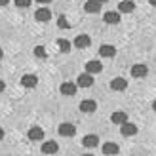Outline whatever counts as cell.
Masks as SVG:
<instances>
[{
    "instance_id": "cell-13",
    "label": "cell",
    "mask_w": 156,
    "mask_h": 156,
    "mask_svg": "<svg viewBox=\"0 0 156 156\" xmlns=\"http://www.w3.org/2000/svg\"><path fill=\"white\" fill-rule=\"evenodd\" d=\"M118 151H120V147L116 145V143H112V141H108V143L103 145V154L105 156H116Z\"/></svg>"
},
{
    "instance_id": "cell-32",
    "label": "cell",
    "mask_w": 156,
    "mask_h": 156,
    "mask_svg": "<svg viewBox=\"0 0 156 156\" xmlns=\"http://www.w3.org/2000/svg\"><path fill=\"white\" fill-rule=\"evenodd\" d=\"M152 108H154V111H156V99H154V103H152Z\"/></svg>"
},
{
    "instance_id": "cell-22",
    "label": "cell",
    "mask_w": 156,
    "mask_h": 156,
    "mask_svg": "<svg viewBox=\"0 0 156 156\" xmlns=\"http://www.w3.org/2000/svg\"><path fill=\"white\" fill-rule=\"evenodd\" d=\"M57 25H59L61 29H71V25H69V21H67L65 15H61V17L57 19Z\"/></svg>"
},
{
    "instance_id": "cell-16",
    "label": "cell",
    "mask_w": 156,
    "mask_h": 156,
    "mask_svg": "<svg viewBox=\"0 0 156 156\" xmlns=\"http://www.w3.org/2000/svg\"><path fill=\"white\" fill-rule=\"evenodd\" d=\"M103 19H105V23H108V25H118L120 23V13L118 12H105Z\"/></svg>"
},
{
    "instance_id": "cell-14",
    "label": "cell",
    "mask_w": 156,
    "mask_h": 156,
    "mask_svg": "<svg viewBox=\"0 0 156 156\" xmlns=\"http://www.w3.org/2000/svg\"><path fill=\"white\" fill-rule=\"evenodd\" d=\"M93 84V76L88 74V73H84L78 76V80H76V86H80V88H90V86Z\"/></svg>"
},
{
    "instance_id": "cell-21",
    "label": "cell",
    "mask_w": 156,
    "mask_h": 156,
    "mask_svg": "<svg viewBox=\"0 0 156 156\" xmlns=\"http://www.w3.org/2000/svg\"><path fill=\"white\" fill-rule=\"evenodd\" d=\"M57 46H59V50L63 51V53H69L71 51V42L65 40V38H61V40H57Z\"/></svg>"
},
{
    "instance_id": "cell-33",
    "label": "cell",
    "mask_w": 156,
    "mask_h": 156,
    "mask_svg": "<svg viewBox=\"0 0 156 156\" xmlns=\"http://www.w3.org/2000/svg\"><path fill=\"white\" fill-rule=\"evenodd\" d=\"M82 156H93V154H82Z\"/></svg>"
},
{
    "instance_id": "cell-8",
    "label": "cell",
    "mask_w": 156,
    "mask_h": 156,
    "mask_svg": "<svg viewBox=\"0 0 156 156\" xmlns=\"http://www.w3.org/2000/svg\"><path fill=\"white\" fill-rule=\"evenodd\" d=\"M36 84H38V78L34 74H23L21 76V86L23 88H36Z\"/></svg>"
},
{
    "instance_id": "cell-25",
    "label": "cell",
    "mask_w": 156,
    "mask_h": 156,
    "mask_svg": "<svg viewBox=\"0 0 156 156\" xmlns=\"http://www.w3.org/2000/svg\"><path fill=\"white\" fill-rule=\"evenodd\" d=\"M6 90V84H4V80H0V93H2Z\"/></svg>"
},
{
    "instance_id": "cell-20",
    "label": "cell",
    "mask_w": 156,
    "mask_h": 156,
    "mask_svg": "<svg viewBox=\"0 0 156 156\" xmlns=\"http://www.w3.org/2000/svg\"><path fill=\"white\" fill-rule=\"evenodd\" d=\"M84 10L88 12V13H97L101 10V4H97L95 0H88V2L84 4Z\"/></svg>"
},
{
    "instance_id": "cell-19",
    "label": "cell",
    "mask_w": 156,
    "mask_h": 156,
    "mask_svg": "<svg viewBox=\"0 0 156 156\" xmlns=\"http://www.w3.org/2000/svg\"><path fill=\"white\" fill-rule=\"evenodd\" d=\"M120 131H122L126 137H131V135L137 133V126H135V124H131V122H126L124 126H120Z\"/></svg>"
},
{
    "instance_id": "cell-30",
    "label": "cell",
    "mask_w": 156,
    "mask_h": 156,
    "mask_svg": "<svg viewBox=\"0 0 156 156\" xmlns=\"http://www.w3.org/2000/svg\"><path fill=\"white\" fill-rule=\"evenodd\" d=\"M97 4H105V2H108V0H95Z\"/></svg>"
},
{
    "instance_id": "cell-15",
    "label": "cell",
    "mask_w": 156,
    "mask_h": 156,
    "mask_svg": "<svg viewBox=\"0 0 156 156\" xmlns=\"http://www.w3.org/2000/svg\"><path fill=\"white\" fill-rule=\"evenodd\" d=\"M99 55L101 57H114L116 55V48H114V46H111V44H103L99 48Z\"/></svg>"
},
{
    "instance_id": "cell-23",
    "label": "cell",
    "mask_w": 156,
    "mask_h": 156,
    "mask_svg": "<svg viewBox=\"0 0 156 156\" xmlns=\"http://www.w3.org/2000/svg\"><path fill=\"white\" fill-rule=\"evenodd\" d=\"M34 55L36 57H46V48H44V46H36V48H34Z\"/></svg>"
},
{
    "instance_id": "cell-12",
    "label": "cell",
    "mask_w": 156,
    "mask_h": 156,
    "mask_svg": "<svg viewBox=\"0 0 156 156\" xmlns=\"http://www.w3.org/2000/svg\"><path fill=\"white\" fill-rule=\"evenodd\" d=\"M29 139H30V141H42V139H44V129L42 128H38V126H33V128H30L29 129Z\"/></svg>"
},
{
    "instance_id": "cell-24",
    "label": "cell",
    "mask_w": 156,
    "mask_h": 156,
    "mask_svg": "<svg viewBox=\"0 0 156 156\" xmlns=\"http://www.w3.org/2000/svg\"><path fill=\"white\" fill-rule=\"evenodd\" d=\"M13 2H15L17 8H29L30 4H33V0H13Z\"/></svg>"
},
{
    "instance_id": "cell-29",
    "label": "cell",
    "mask_w": 156,
    "mask_h": 156,
    "mask_svg": "<svg viewBox=\"0 0 156 156\" xmlns=\"http://www.w3.org/2000/svg\"><path fill=\"white\" fill-rule=\"evenodd\" d=\"M149 4H151V6H154V8H156V0H149Z\"/></svg>"
},
{
    "instance_id": "cell-17",
    "label": "cell",
    "mask_w": 156,
    "mask_h": 156,
    "mask_svg": "<svg viewBox=\"0 0 156 156\" xmlns=\"http://www.w3.org/2000/svg\"><path fill=\"white\" fill-rule=\"evenodd\" d=\"M133 10H135V4L131 0H122L118 4V13H131Z\"/></svg>"
},
{
    "instance_id": "cell-28",
    "label": "cell",
    "mask_w": 156,
    "mask_h": 156,
    "mask_svg": "<svg viewBox=\"0 0 156 156\" xmlns=\"http://www.w3.org/2000/svg\"><path fill=\"white\" fill-rule=\"evenodd\" d=\"M2 139H4V129L0 128V141H2Z\"/></svg>"
},
{
    "instance_id": "cell-11",
    "label": "cell",
    "mask_w": 156,
    "mask_h": 156,
    "mask_svg": "<svg viewBox=\"0 0 156 156\" xmlns=\"http://www.w3.org/2000/svg\"><path fill=\"white\" fill-rule=\"evenodd\" d=\"M40 149H42V152H44V154L51 156V154H55V152L59 151V145H57L55 141H44V145L40 147Z\"/></svg>"
},
{
    "instance_id": "cell-4",
    "label": "cell",
    "mask_w": 156,
    "mask_h": 156,
    "mask_svg": "<svg viewBox=\"0 0 156 156\" xmlns=\"http://www.w3.org/2000/svg\"><path fill=\"white\" fill-rule=\"evenodd\" d=\"M80 111L84 114H91V112H95L97 111V103L93 99H84L82 103H80Z\"/></svg>"
},
{
    "instance_id": "cell-10",
    "label": "cell",
    "mask_w": 156,
    "mask_h": 156,
    "mask_svg": "<svg viewBox=\"0 0 156 156\" xmlns=\"http://www.w3.org/2000/svg\"><path fill=\"white\" fill-rule=\"evenodd\" d=\"M82 145L86 147V149H93V147H97V145H99V137H97L95 133H88V135H84Z\"/></svg>"
},
{
    "instance_id": "cell-31",
    "label": "cell",
    "mask_w": 156,
    "mask_h": 156,
    "mask_svg": "<svg viewBox=\"0 0 156 156\" xmlns=\"http://www.w3.org/2000/svg\"><path fill=\"white\" fill-rule=\"evenodd\" d=\"M4 57V51H2V48H0V59H2Z\"/></svg>"
},
{
    "instance_id": "cell-2",
    "label": "cell",
    "mask_w": 156,
    "mask_h": 156,
    "mask_svg": "<svg viewBox=\"0 0 156 156\" xmlns=\"http://www.w3.org/2000/svg\"><path fill=\"white\" fill-rule=\"evenodd\" d=\"M59 135H63V137H73L76 133V128H74V124H69V122H63V124H59Z\"/></svg>"
},
{
    "instance_id": "cell-26",
    "label": "cell",
    "mask_w": 156,
    "mask_h": 156,
    "mask_svg": "<svg viewBox=\"0 0 156 156\" xmlns=\"http://www.w3.org/2000/svg\"><path fill=\"white\" fill-rule=\"evenodd\" d=\"M36 2H38V4H42V6H44V4H50V2H51V0H36Z\"/></svg>"
},
{
    "instance_id": "cell-18",
    "label": "cell",
    "mask_w": 156,
    "mask_h": 156,
    "mask_svg": "<svg viewBox=\"0 0 156 156\" xmlns=\"http://www.w3.org/2000/svg\"><path fill=\"white\" fill-rule=\"evenodd\" d=\"M111 88L114 90V91H124V90H126L128 88V82H126V78H114V80L111 82Z\"/></svg>"
},
{
    "instance_id": "cell-7",
    "label": "cell",
    "mask_w": 156,
    "mask_h": 156,
    "mask_svg": "<svg viewBox=\"0 0 156 156\" xmlns=\"http://www.w3.org/2000/svg\"><path fill=\"white\" fill-rule=\"evenodd\" d=\"M101 71H103V65H101V61H95V59H93V61H88V63H86V73H88V74H97V73H101Z\"/></svg>"
},
{
    "instance_id": "cell-9",
    "label": "cell",
    "mask_w": 156,
    "mask_h": 156,
    "mask_svg": "<svg viewBox=\"0 0 156 156\" xmlns=\"http://www.w3.org/2000/svg\"><path fill=\"white\" fill-rule=\"evenodd\" d=\"M147 73H149V69H147V65H143V63H137V65L131 67V76L133 78H145Z\"/></svg>"
},
{
    "instance_id": "cell-27",
    "label": "cell",
    "mask_w": 156,
    "mask_h": 156,
    "mask_svg": "<svg viewBox=\"0 0 156 156\" xmlns=\"http://www.w3.org/2000/svg\"><path fill=\"white\" fill-rule=\"evenodd\" d=\"M8 2H10V0H0V8H2V6H8Z\"/></svg>"
},
{
    "instance_id": "cell-6",
    "label": "cell",
    "mask_w": 156,
    "mask_h": 156,
    "mask_svg": "<svg viewBox=\"0 0 156 156\" xmlns=\"http://www.w3.org/2000/svg\"><path fill=\"white\" fill-rule=\"evenodd\" d=\"M111 122L116 124V126H124V124L128 122V114L124 111H116V112L111 114Z\"/></svg>"
},
{
    "instance_id": "cell-5",
    "label": "cell",
    "mask_w": 156,
    "mask_h": 156,
    "mask_svg": "<svg viewBox=\"0 0 156 156\" xmlns=\"http://www.w3.org/2000/svg\"><path fill=\"white\" fill-rule=\"evenodd\" d=\"M90 44H91V38L88 34H78L74 38V48L78 50H84V48H90Z\"/></svg>"
},
{
    "instance_id": "cell-3",
    "label": "cell",
    "mask_w": 156,
    "mask_h": 156,
    "mask_svg": "<svg viewBox=\"0 0 156 156\" xmlns=\"http://www.w3.org/2000/svg\"><path fill=\"white\" fill-rule=\"evenodd\" d=\"M34 19L38 23H48L51 19V12L48 10V8H38L36 13H34Z\"/></svg>"
},
{
    "instance_id": "cell-1",
    "label": "cell",
    "mask_w": 156,
    "mask_h": 156,
    "mask_svg": "<svg viewBox=\"0 0 156 156\" xmlns=\"http://www.w3.org/2000/svg\"><path fill=\"white\" fill-rule=\"evenodd\" d=\"M76 90H78V86H76L74 82H63V84H61V88H59L61 95H65V97L76 95Z\"/></svg>"
}]
</instances>
